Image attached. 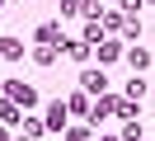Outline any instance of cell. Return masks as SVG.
I'll return each mask as SVG.
<instances>
[{"label": "cell", "mask_w": 155, "mask_h": 141, "mask_svg": "<svg viewBox=\"0 0 155 141\" xmlns=\"http://www.w3.org/2000/svg\"><path fill=\"white\" fill-rule=\"evenodd\" d=\"M5 99H10V103H19V108H33V103H38V94H33L24 80H10V85H5Z\"/></svg>", "instance_id": "1"}, {"label": "cell", "mask_w": 155, "mask_h": 141, "mask_svg": "<svg viewBox=\"0 0 155 141\" xmlns=\"http://www.w3.org/2000/svg\"><path fill=\"white\" fill-rule=\"evenodd\" d=\"M38 47H61V24H38Z\"/></svg>", "instance_id": "2"}, {"label": "cell", "mask_w": 155, "mask_h": 141, "mask_svg": "<svg viewBox=\"0 0 155 141\" xmlns=\"http://www.w3.org/2000/svg\"><path fill=\"white\" fill-rule=\"evenodd\" d=\"M10 122H19V103L0 99V127H10Z\"/></svg>", "instance_id": "3"}, {"label": "cell", "mask_w": 155, "mask_h": 141, "mask_svg": "<svg viewBox=\"0 0 155 141\" xmlns=\"http://www.w3.org/2000/svg\"><path fill=\"white\" fill-rule=\"evenodd\" d=\"M0 56H5V61H19V56H24V47L14 42V38H5V42H0Z\"/></svg>", "instance_id": "4"}, {"label": "cell", "mask_w": 155, "mask_h": 141, "mask_svg": "<svg viewBox=\"0 0 155 141\" xmlns=\"http://www.w3.org/2000/svg\"><path fill=\"white\" fill-rule=\"evenodd\" d=\"M127 61H132L136 71H146V66H150V52H146V47H132V56H127Z\"/></svg>", "instance_id": "5"}, {"label": "cell", "mask_w": 155, "mask_h": 141, "mask_svg": "<svg viewBox=\"0 0 155 141\" xmlns=\"http://www.w3.org/2000/svg\"><path fill=\"white\" fill-rule=\"evenodd\" d=\"M80 85H85V89H104V75H99V71H85V75H80Z\"/></svg>", "instance_id": "6"}, {"label": "cell", "mask_w": 155, "mask_h": 141, "mask_svg": "<svg viewBox=\"0 0 155 141\" xmlns=\"http://www.w3.org/2000/svg\"><path fill=\"white\" fill-rule=\"evenodd\" d=\"M57 61V52H52V47H38V52H33V66H52Z\"/></svg>", "instance_id": "7"}, {"label": "cell", "mask_w": 155, "mask_h": 141, "mask_svg": "<svg viewBox=\"0 0 155 141\" xmlns=\"http://www.w3.org/2000/svg\"><path fill=\"white\" fill-rule=\"evenodd\" d=\"M61 122H66V108H61V103H52V108H47V127H61Z\"/></svg>", "instance_id": "8"}, {"label": "cell", "mask_w": 155, "mask_h": 141, "mask_svg": "<svg viewBox=\"0 0 155 141\" xmlns=\"http://www.w3.org/2000/svg\"><path fill=\"white\" fill-rule=\"evenodd\" d=\"M66 108H71V113H89V99H85V94L75 89V94H71V103H66Z\"/></svg>", "instance_id": "9"}, {"label": "cell", "mask_w": 155, "mask_h": 141, "mask_svg": "<svg viewBox=\"0 0 155 141\" xmlns=\"http://www.w3.org/2000/svg\"><path fill=\"white\" fill-rule=\"evenodd\" d=\"M99 61H117V42H104V47H99Z\"/></svg>", "instance_id": "10"}, {"label": "cell", "mask_w": 155, "mask_h": 141, "mask_svg": "<svg viewBox=\"0 0 155 141\" xmlns=\"http://www.w3.org/2000/svg\"><path fill=\"white\" fill-rule=\"evenodd\" d=\"M89 113H94V118H108V113H113V99H99V103H94Z\"/></svg>", "instance_id": "11"}, {"label": "cell", "mask_w": 155, "mask_h": 141, "mask_svg": "<svg viewBox=\"0 0 155 141\" xmlns=\"http://www.w3.org/2000/svg\"><path fill=\"white\" fill-rule=\"evenodd\" d=\"M80 5L85 0H61V14H80Z\"/></svg>", "instance_id": "12"}, {"label": "cell", "mask_w": 155, "mask_h": 141, "mask_svg": "<svg viewBox=\"0 0 155 141\" xmlns=\"http://www.w3.org/2000/svg\"><path fill=\"white\" fill-rule=\"evenodd\" d=\"M122 141H141V127H136V122H127V132H122Z\"/></svg>", "instance_id": "13"}, {"label": "cell", "mask_w": 155, "mask_h": 141, "mask_svg": "<svg viewBox=\"0 0 155 141\" xmlns=\"http://www.w3.org/2000/svg\"><path fill=\"white\" fill-rule=\"evenodd\" d=\"M66 141H89V127H75V132H66Z\"/></svg>", "instance_id": "14"}, {"label": "cell", "mask_w": 155, "mask_h": 141, "mask_svg": "<svg viewBox=\"0 0 155 141\" xmlns=\"http://www.w3.org/2000/svg\"><path fill=\"white\" fill-rule=\"evenodd\" d=\"M0 141H10V136H5V127H0Z\"/></svg>", "instance_id": "15"}, {"label": "cell", "mask_w": 155, "mask_h": 141, "mask_svg": "<svg viewBox=\"0 0 155 141\" xmlns=\"http://www.w3.org/2000/svg\"><path fill=\"white\" fill-rule=\"evenodd\" d=\"M0 5H5V0H0Z\"/></svg>", "instance_id": "16"}]
</instances>
